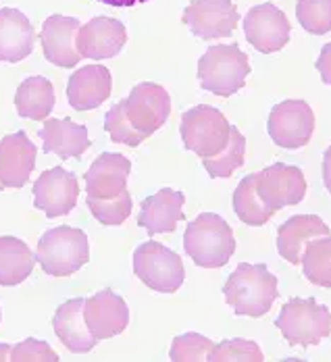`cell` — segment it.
<instances>
[{
  "label": "cell",
  "instance_id": "cell-38",
  "mask_svg": "<svg viewBox=\"0 0 331 362\" xmlns=\"http://www.w3.org/2000/svg\"><path fill=\"white\" fill-rule=\"evenodd\" d=\"M98 2H105L109 6H134V4H144L148 0H98Z\"/></svg>",
  "mask_w": 331,
  "mask_h": 362
},
{
  "label": "cell",
  "instance_id": "cell-32",
  "mask_svg": "<svg viewBox=\"0 0 331 362\" xmlns=\"http://www.w3.org/2000/svg\"><path fill=\"white\" fill-rule=\"evenodd\" d=\"M105 132L109 134V138L115 144H125L132 146V148L140 146L146 140V136L140 134V132L129 123V119H127V115H125V98L119 100V103L107 112V117H105Z\"/></svg>",
  "mask_w": 331,
  "mask_h": 362
},
{
  "label": "cell",
  "instance_id": "cell-8",
  "mask_svg": "<svg viewBox=\"0 0 331 362\" xmlns=\"http://www.w3.org/2000/svg\"><path fill=\"white\" fill-rule=\"evenodd\" d=\"M315 132V112L304 100H284L275 105L267 119V134L284 150L306 146Z\"/></svg>",
  "mask_w": 331,
  "mask_h": 362
},
{
  "label": "cell",
  "instance_id": "cell-21",
  "mask_svg": "<svg viewBox=\"0 0 331 362\" xmlns=\"http://www.w3.org/2000/svg\"><path fill=\"white\" fill-rule=\"evenodd\" d=\"M36 32L32 21L17 8H0V61L19 63L34 50Z\"/></svg>",
  "mask_w": 331,
  "mask_h": 362
},
{
  "label": "cell",
  "instance_id": "cell-7",
  "mask_svg": "<svg viewBox=\"0 0 331 362\" xmlns=\"http://www.w3.org/2000/svg\"><path fill=\"white\" fill-rule=\"evenodd\" d=\"M231 125L225 119V115L209 105H200L194 109L185 110L182 115L180 134L184 146L198 154L200 158H211L219 154L229 142Z\"/></svg>",
  "mask_w": 331,
  "mask_h": 362
},
{
  "label": "cell",
  "instance_id": "cell-19",
  "mask_svg": "<svg viewBox=\"0 0 331 362\" xmlns=\"http://www.w3.org/2000/svg\"><path fill=\"white\" fill-rule=\"evenodd\" d=\"M184 192L163 187L156 194L142 200L138 225L144 227L150 235L154 233H173L178 223L184 218Z\"/></svg>",
  "mask_w": 331,
  "mask_h": 362
},
{
  "label": "cell",
  "instance_id": "cell-31",
  "mask_svg": "<svg viewBox=\"0 0 331 362\" xmlns=\"http://www.w3.org/2000/svg\"><path fill=\"white\" fill-rule=\"evenodd\" d=\"M296 17L304 32L323 36L331 32V0H298Z\"/></svg>",
  "mask_w": 331,
  "mask_h": 362
},
{
  "label": "cell",
  "instance_id": "cell-40",
  "mask_svg": "<svg viewBox=\"0 0 331 362\" xmlns=\"http://www.w3.org/2000/svg\"><path fill=\"white\" fill-rule=\"evenodd\" d=\"M0 323H2V310H0Z\"/></svg>",
  "mask_w": 331,
  "mask_h": 362
},
{
  "label": "cell",
  "instance_id": "cell-25",
  "mask_svg": "<svg viewBox=\"0 0 331 362\" xmlns=\"http://www.w3.org/2000/svg\"><path fill=\"white\" fill-rule=\"evenodd\" d=\"M54 88L50 79L42 75L25 77L15 92V109L23 119L46 121L50 117V110L54 109Z\"/></svg>",
  "mask_w": 331,
  "mask_h": 362
},
{
  "label": "cell",
  "instance_id": "cell-27",
  "mask_svg": "<svg viewBox=\"0 0 331 362\" xmlns=\"http://www.w3.org/2000/svg\"><path fill=\"white\" fill-rule=\"evenodd\" d=\"M231 204H233L236 217L240 218L242 223L250 225V227H260L275 215L265 206V202L258 196L257 173H250V175L242 177V181L238 183V187L233 192Z\"/></svg>",
  "mask_w": 331,
  "mask_h": 362
},
{
  "label": "cell",
  "instance_id": "cell-2",
  "mask_svg": "<svg viewBox=\"0 0 331 362\" xmlns=\"http://www.w3.org/2000/svg\"><path fill=\"white\" fill-rule=\"evenodd\" d=\"M185 254L202 269H221L236 252V238L229 223L215 213H202L187 223Z\"/></svg>",
  "mask_w": 331,
  "mask_h": 362
},
{
  "label": "cell",
  "instance_id": "cell-39",
  "mask_svg": "<svg viewBox=\"0 0 331 362\" xmlns=\"http://www.w3.org/2000/svg\"><path fill=\"white\" fill-rule=\"evenodd\" d=\"M11 350H13V346H8V344H0V362L11 361Z\"/></svg>",
  "mask_w": 331,
  "mask_h": 362
},
{
  "label": "cell",
  "instance_id": "cell-35",
  "mask_svg": "<svg viewBox=\"0 0 331 362\" xmlns=\"http://www.w3.org/2000/svg\"><path fill=\"white\" fill-rule=\"evenodd\" d=\"M13 362H59V354L50 348V344L28 337L11 350Z\"/></svg>",
  "mask_w": 331,
  "mask_h": 362
},
{
  "label": "cell",
  "instance_id": "cell-24",
  "mask_svg": "<svg viewBox=\"0 0 331 362\" xmlns=\"http://www.w3.org/2000/svg\"><path fill=\"white\" fill-rule=\"evenodd\" d=\"M37 136L42 138L44 150L59 158H79L92 146L88 129L71 119H46Z\"/></svg>",
  "mask_w": 331,
  "mask_h": 362
},
{
  "label": "cell",
  "instance_id": "cell-4",
  "mask_svg": "<svg viewBox=\"0 0 331 362\" xmlns=\"http://www.w3.org/2000/svg\"><path fill=\"white\" fill-rule=\"evenodd\" d=\"M90 260L88 235L77 227H54L37 242L36 262L50 277H69Z\"/></svg>",
  "mask_w": 331,
  "mask_h": 362
},
{
  "label": "cell",
  "instance_id": "cell-26",
  "mask_svg": "<svg viewBox=\"0 0 331 362\" xmlns=\"http://www.w3.org/2000/svg\"><path fill=\"white\" fill-rule=\"evenodd\" d=\"M36 264V254L30 246L13 235L0 238V286L13 288L23 284Z\"/></svg>",
  "mask_w": 331,
  "mask_h": 362
},
{
  "label": "cell",
  "instance_id": "cell-12",
  "mask_svg": "<svg viewBox=\"0 0 331 362\" xmlns=\"http://www.w3.org/2000/svg\"><path fill=\"white\" fill-rule=\"evenodd\" d=\"M184 23L200 40L233 36L240 13L231 0H192L184 11Z\"/></svg>",
  "mask_w": 331,
  "mask_h": 362
},
{
  "label": "cell",
  "instance_id": "cell-16",
  "mask_svg": "<svg viewBox=\"0 0 331 362\" xmlns=\"http://www.w3.org/2000/svg\"><path fill=\"white\" fill-rule=\"evenodd\" d=\"M37 148L25 132L8 134L0 140V187H23L36 167Z\"/></svg>",
  "mask_w": 331,
  "mask_h": 362
},
{
  "label": "cell",
  "instance_id": "cell-3",
  "mask_svg": "<svg viewBox=\"0 0 331 362\" xmlns=\"http://www.w3.org/2000/svg\"><path fill=\"white\" fill-rule=\"evenodd\" d=\"M250 69L248 54L238 44H217L200 57L198 81L202 90L229 98L244 88Z\"/></svg>",
  "mask_w": 331,
  "mask_h": 362
},
{
  "label": "cell",
  "instance_id": "cell-20",
  "mask_svg": "<svg viewBox=\"0 0 331 362\" xmlns=\"http://www.w3.org/2000/svg\"><path fill=\"white\" fill-rule=\"evenodd\" d=\"M110 90L112 77L109 69L103 65H86L69 77L67 100L75 110H92L109 100Z\"/></svg>",
  "mask_w": 331,
  "mask_h": 362
},
{
  "label": "cell",
  "instance_id": "cell-10",
  "mask_svg": "<svg viewBox=\"0 0 331 362\" xmlns=\"http://www.w3.org/2000/svg\"><path fill=\"white\" fill-rule=\"evenodd\" d=\"M125 115L140 134L150 138L167 123L171 115V96L163 86L142 81L134 86L125 98Z\"/></svg>",
  "mask_w": 331,
  "mask_h": 362
},
{
  "label": "cell",
  "instance_id": "cell-23",
  "mask_svg": "<svg viewBox=\"0 0 331 362\" xmlns=\"http://www.w3.org/2000/svg\"><path fill=\"white\" fill-rule=\"evenodd\" d=\"M327 223L317 215H296L290 217L277 229V252L290 264H300L304 246L308 240L330 235Z\"/></svg>",
  "mask_w": 331,
  "mask_h": 362
},
{
  "label": "cell",
  "instance_id": "cell-29",
  "mask_svg": "<svg viewBox=\"0 0 331 362\" xmlns=\"http://www.w3.org/2000/svg\"><path fill=\"white\" fill-rule=\"evenodd\" d=\"M244 156H246V138L242 136V132L236 125H231L227 146L219 154H215L211 158H202V165L211 177L227 180L244 165Z\"/></svg>",
  "mask_w": 331,
  "mask_h": 362
},
{
  "label": "cell",
  "instance_id": "cell-33",
  "mask_svg": "<svg viewBox=\"0 0 331 362\" xmlns=\"http://www.w3.org/2000/svg\"><path fill=\"white\" fill-rule=\"evenodd\" d=\"M211 362H262V350L258 348L257 341L252 339H242V337H233V339H225L221 344H215L211 354Z\"/></svg>",
  "mask_w": 331,
  "mask_h": 362
},
{
  "label": "cell",
  "instance_id": "cell-17",
  "mask_svg": "<svg viewBox=\"0 0 331 362\" xmlns=\"http://www.w3.org/2000/svg\"><path fill=\"white\" fill-rule=\"evenodd\" d=\"M81 23L75 17L52 15L44 21L40 32V44L48 63L69 69L81 61V54L75 46V37Z\"/></svg>",
  "mask_w": 331,
  "mask_h": 362
},
{
  "label": "cell",
  "instance_id": "cell-34",
  "mask_svg": "<svg viewBox=\"0 0 331 362\" xmlns=\"http://www.w3.org/2000/svg\"><path fill=\"white\" fill-rule=\"evenodd\" d=\"M213 339L200 333H184L178 335L171 344L169 358L173 362H200L209 361V354L213 350Z\"/></svg>",
  "mask_w": 331,
  "mask_h": 362
},
{
  "label": "cell",
  "instance_id": "cell-22",
  "mask_svg": "<svg viewBox=\"0 0 331 362\" xmlns=\"http://www.w3.org/2000/svg\"><path fill=\"white\" fill-rule=\"evenodd\" d=\"M83 302H86L83 298L67 300L57 308V313L52 317V327H54L57 337L74 354H86V352L94 350V346L98 344V339L92 335V331L86 325Z\"/></svg>",
  "mask_w": 331,
  "mask_h": 362
},
{
  "label": "cell",
  "instance_id": "cell-11",
  "mask_svg": "<svg viewBox=\"0 0 331 362\" xmlns=\"http://www.w3.org/2000/svg\"><path fill=\"white\" fill-rule=\"evenodd\" d=\"M244 34L255 50L262 54H273L284 50V46L290 42L292 25L281 8L265 2L252 6L244 17Z\"/></svg>",
  "mask_w": 331,
  "mask_h": 362
},
{
  "label": "cell",
  "instance_id": "cell-36",
  "mask_svg": "<svg viewBox=\"0 0 331 362\" xmlns=\"http://www.w3.org/2000/svg\"><path fill=\"white\" fill-rule=\"evenodd\" d=\"M317 71L321 73L323 83L331 86V42H327V44L321 48V54H319V59H317Z\"/></svg>",
  "mask_w": 331,
  "mask_h": 362
},
{
  "label": "cell",
  "instance_id": "cell-15",
  "mask_svg": "<svg viewBox=\"0 0 331 362\" xmlns=\"http://www.w3.org/2000/svg\"><path fill=\"white\" fill-rule=\"evenodd\" d=\"M83 319L98 341L110 339L125 331L129 323V308L119 293L107 288L83 302Z\"/></svg>",
  "mask_w": 331,
  "mask_h": 362
},
{
  "label": "cell",
  "instance_id": "cell-30",
  "mask_svg": "<svg viewBox=\"0 0 331 362\" xmlns=\"http://www.w3.org/2000/svg\"><path fill=\"white\" fill-rule=\"evenodd\" d=\"M86 202H88L92 217L103 225H123L132 215V206H134L132 194L127 189H123L115 198H90L88 196Z\"/></svg>",
  "mask_w": 331,
  "mask_h": 362
},
{
  "label": "cell",
  "instance_id": "cell-18",
  "mask_svg": "<svg viewBox=\"0 0 331 362\" xmlns=\"http://www.w3.org/2000/svg\"><path fill=\"white\" fill-rule=\"evenodd\" d=\"M132 173V160L123 154L103 152L94 158L86 171V194L90 198H115L127 189V177Z\"/></svg>",
  "mask_w": 331,
  "mask_h": 362
},
{
  "label": "cell",
  "instance_id": "cell-1",
  "mask_svg": "<svg viewBox=\"0 0 331 362\" xmlns=\"http://www.w3.org/2000/svg\"><path fill=\"white\" fill-rule=\"evenodd\" d=\"M223 296L238 317L260 319L271 310L279 296L277 277L267 269V264L240 262L238 269L227 277Z\"/></svg>",
  "mask_w": 331,
  "mask_h": 362
},
{
  "label": "cell",
  "instance_id": "cell-13",
  "mask_svg": "<svg viewBox=\"0 0 331 362\" xmlns=\"http://www.w3.org/2000/svg\"><path fill=\"white\" fill-rule=\"evenodd\" d=\"M79 198V183L71 171L52 167L34 183V206L50 218L69 215Z\"/></svg>",
  "mask_w": 331,
  "mask_h": 362
},
{
  "label": "cell",
  "instance_id": "cell-5",
  "mask_svg": "<svg viewBox=\"0 0 331 362\" xmlns=\"http://www.w3.org/2000/svg\"><path fill=\"white\" fill-rule=\"evenodd\" d=\"M275 327L290 346L306 350L331 335V313L315 298H292L281 306Z\"/></svg>",
  "mask_w": 331,
  "mask_h": 362
},
{
  "label": "cell",
  "instance_id": "cell-9",
  "mask_svg": "<svg viewBox=\"0 0 331 362\" xmlns=\"http://www.w3.org/2000/svg\"><path fill=\"white\" fill-rule=\"evenodd\" d=\"M257 192L271 213H279L284 206H296L306 196L304 173L286 163H275L257 173Z\"/></svg>",
  "mask_w": 331,
  "mask_h": 362
},
{
  "label": "cell",
  "instance_id": "cell-6",
  "mask_svg": "<svg viewBox=\"0 0 331 362\" xmlns=\"http://www.w3.org/2000/svg\"><path fill=\"white\" fill-rule=\"evenodd\" d=\"M134 273L150 290L173 293L184 286L185 269L182 256L161 242H144L134 250Z\"/></svg>",
  "mask_w": 331,
  "mask_h": 362
},
{
  "label": "cell",
  "instance_id": "cell-14",
  "mask_svg": "<svg viewBox=\"0 0 331 362\" xmlns=\"http://www.w3.org/2000/svg\"><path fill=\"white\" fill-rule=\"evenodd\" d=\"M127 42V30L119 19L94 17L83 23L75 37V46L83 59L105 61L117 57Z\"/></svg>",
  "mask_w": 331,
  "mask_h": 362
},
{
  "label": "cell",
  "instance_id": "cell-28",
  "mask_svg": "<svg viewBox=\"0 0 331 362\" xmlns=\"http://www.w3.org/2000/svg\"><path fill=\"white\" fill-rule=\"evenodd\" d=\"M304 277L319 288H331V238L321 235L308 240L300 258Z\"/></svg>",
  "mask_w": 331,
  "mask_h": 362
},
{
  "label": "cell",
  "instance_id": "cell-37",
  "mask_svg": "<svg viewBox=\"0 0 331 362\" xmlns=\"http://www.w3.org/2000/svg\"><path fill=\"white\" fill-rule=\"evenodd\" d=\"M323 183L331 196V146L323 152Z\"/></svg>",
  "mask_w": 331,
  "mask_h": 362
}]
</instances>
